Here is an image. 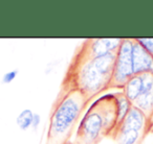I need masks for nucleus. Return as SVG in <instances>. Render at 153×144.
<instances>
[{
  "label": "nucleus",
  "mask_w": 153,
  "mask_h": 144,
  "mask_svg": "<svg viewBox=\"0 0 153 144\" xmlns=\"http://www.w3.org/2000/svg\"><path fill=\"white\" fill-rule=\"evenodd\" d=\"M115 57L117 52L97 57L80 53V59L74 60L71 88L79 89L88 100L110 88Z\"/></svg>",
  "instance_id": "1"
},
{
  "label": "nucleus",
  "mask_w": 153,
  "mask_h": 144,
  "mask_svg": "<svg viewBox=\"0 0 153 144\" xmlns=\"http://www.w3.org/2000/svg\"><path fill=\"white\" fill-rule=\"evenodd\" d=\"M87 101V97L79 89L71 87L67 88L51 112L47 132L48 142L65 143L66 138L71 134Z\"/></svg>",
  "instance_id": "2"
},
{
  "label": "nucleus",
  "mask_w": 153,
  "mask_h": 144,
  "mask_svg": "<svg viewBox=\"0 0 153 144\" xmlns=\"http://www.w3.org/2000/svg\"><path fill=\"white\" fill-rule=\"evenodd\" d=\"M76 144H97L106 136L103 116L96 101L84 113L76 127Z\"/></svg>",
  "instance_id": "3"
},
{
  "label": "nucleus",
  "mask_w": 153,
  "mask_h": 144,
  "mask_svg": "<svg viewBox=\"0 0 153 144\" xmlns=\"http://www.w3.org/2000/svg\"><path fill=\"white\" fill-rule=\"evenodd\" d=\"M134 75L132 62V39H123L117 51L114 69L110 88L123 89L128 81Z\"/></svg>",
  "instance_id": "4"
},
{
  "label": "nucleus",
  "mask_w": 153,
  "mask_h": 144,
  "mask_svg": "<svg viewBox=\"0 0 153 144\" xmlns=\"http://www.w3.org/2000/svg\"><path fill=\"white\" fill-rule=\"evenodd\" d=\"M98 104L99 110L103 116L105 127V135L114 134L117 126V104H115V93L104 94L94 100Z\"/></svg>",
  "instance_id": "5"
},
{
  "label": "nucleus",
  "mask_w": 153,
  "mask_h": 144,
  "mask_svg": "<svg viewBox=\"0 0 153 144\" xmlns=\"http://www.w3.org/2000/svg\"><path fill=\"white\" fill-rule=\"evenodd\" d=\"M122 41L123 39L120 38L91 39L83 45L81 53L87 57H97L111 52H117Z\"/></svg>",
  "instance_id": "6"
},
{
  "label": "nucleus",
  "mask_w": 153,
  "mask_h": 144,
  "mask_svg": "<svg viewBox=\"0 0 153 144\" xmlns=\"http://www.w3.org/2000/svg\"><path fill=\"white\" fill-rule=\"evenodd\" d=\"M140 74L143 76L144 89L132 106L142 111L153 125V73L146 72Z\"/></svg>",
  "instance_id": "7"
},
{
  "label": "nucleus",
  "mask_w": 153,
  "mask_h": 144,
  "mask_svg": "<svg viewBox=\"0 0 153 144\" xmlns=\"http://www.w3.org/2000/svg\"><path fill=\"white\" fill-rule=\"evenodd\" d=\"M132 62L134 74L146 72L153 73V57L145 50L136 39H132Z\"/></svg>",
  "instance_id": "8"
},
{
  "label": "nucleus",
  "mask_w": 153,
  "mask_h": 144,
  "mask_svg": "<svg viewBox=\"0 0 153 144\" xmlns=\"http://www.w3.org/2000/svg\"><path fill=\"white\" fill-rule=\"evenodd\" d=\"M146 137V134L142 132L132 129H123V127L117 129L113 134V138L117 144H142Z\"/></svg>",
  "instance_id": "9"
},
{
  "label": "nucleus",
  "mask_w": 153,
  "mask_h": 144,
  "mask_svg": "<svg viewBox=\"0 0 153 144\" xmlns=\"http://www.w3.org/2000/svg\"><path fill=\"white\" fill-rule=\"evenodd\" d=\"M143 89H144V83H143L142 74H134L126 83V85L122 89V92L130 100V102L133 104L137 99L138 96L142 94Z\"/></svg>",
  "instance_id": "10"
},
{
  "label": "nucleus",
  "mask_w": 153,
  "mask_h": 144,
  "mask_svg": "<svg viewBox=\"0 0 153 144\" xmlns=\"http://www.w3.org/2000/svg\"><path fill=\"white\" fill-rule=\"evenodd\" d=\"M115 104H117V126H120L126 116L128 115L129 111L132 108V104L130 100L125 96L123 92H117L115 93Z\"/></svg>",
  "instance_id": "11"
},
{
  "label": "nucleus",
  "mask_w": 153,
  "mask_h": 144,
  "mask_svg": "<svg viewBox=\"0 0 153 144\" xmlns=\"http://www.w3.org/2000/svg\"><path fill=\"white\" fill-rule=\"evenodd\" d=\"M35 112H33L30 109H23L21 112L16 117V124L18 129L22 132H26L32 126L33 117H34Z\"/></svg>",
  "instance_id": "12"
},
{
  "label": "nucleus",
  "mask_w": 153,
  "mask_h": 144,
  "mask_svg": "<svg viewBox=\"0 0 153 144\" xmlns=\"http://www.w3.org/2000/svg\"><path fill=\"white\" fill-rule=\"evenodd\" d=\"M18 74H19V70L18 69H12L10 71L5 72L4 74L1 76V83L3 85H10L17 79Z\"/></svg>",
  "instance_id": "13"
},
{
  "label": "nucleus",
  "mask_w": 153,
  "mask_h": 144,
  "mask_svg": "<svg viewBox=\"0 0 153 144\" xmlns=\"http://www.w3.org/2000/svg\"><path fill=\"white\" fill-rule=\"evenodd\" d=\"M137 42L153 57V38H137Z\"/></svg>",
  "instance_id": "14"
},
{
  "label": "nucleus",
  "mask_w": 153,
  "mask_h": 144,
  "mask_svg": "<svg viewBox=\"0 0 153 144\" xmlns=\"http://www.w3.org/2000/svg\"><path fill=\"white\" fill-rule=\"evenodd\" d=\"M41 121H42V118H41V115L38 114V113H35L34 114V117H33V121H32V126L30 129L33 131H37L39 129L41 124Z\"/></svg>",
  "instance_id": "15"
},
{
  "label": "nucleus",
  "mask_w": 153,
  "mask_h": 144,
  "mask_svg": "<svg viewBox=\"0 0 153 144\" xmlns=\"http://www.w3.org/2000/svg\"><path fill=\"white\" fill-rule=\"evenodd\" d=\"M64 144H74V143H71V142H65Z\"/></svg>",
  "instance_id": "16"
},
{
  "label": "nucleus",
  "mask_w": 153,
  "mask_h": 144,
  "mask_svg": "<svg viewBox=\"0 0 153 144\" xmlns=\"http://www.w3.org/2000/svg\"><path fill=\"white\" fill-rule=\"evenodd\" d=\"M103 144H111V143H103Z\"/></svg>",
  "instance_id": "17"
}]
</instances>
